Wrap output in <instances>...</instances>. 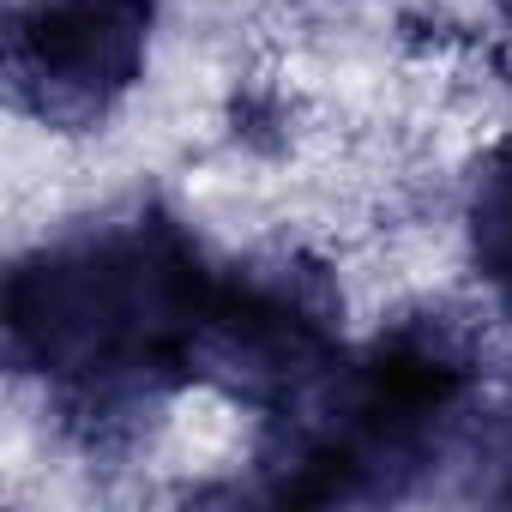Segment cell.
Segmentation results:
<instances>
[{"label":"cell","instance_id":"6da1fadb","mask_svg":"<svg viewBox=\"0 0 512 512\" xmlns=\"http://www.w3.org/2000/svg\"><path fill=\"white\" fill-rule=\"evenodd\" d=\"M211 290L217 266L169 205L73 229L7 272V368L43 380V398H175L193 386Z\"/></svg>","mask_w":512,"mask_h":512},{"label":"cell","instance_id":"5b68a950","mask_svg":"<svg viewBox=\"0 0 512 512\" xmlns=\"http://www.w3.org/2000/svg\"><path fill=\"white\" fill-rule=\"evenodd\" d=\"M223 127L247 157H284L296 145V97L272 79H241L229 91Z\"/></svg>","mask_w":512,"mask_h":512},{"label":"cell","instance_id":"277c9868","mask_svg":"<svg viewBox=\"0 0 512 512\" xmlns=\"http://www.w3.org/2000/svg\"><path fill=\"white\" fill-rule=\"evenodd\" d=\"M458 229H464V260L476 284L506 308L512 302V139L482 145V157L470 163Z\"/></svg>","mask_w":512,"mask_h":512},{"label":"cell","instance_id":"3957f363","mask_svg":"<svg viewBox=\"0 0 512 512\" xmlns=\"http://www.w3.org/2000/svg\"><path fill=\"white\" fill-rule=\"evenodd\" d=\"M157 0H25L7 31L13 103L61 139L97 133L145 79Z\"/></svg>","mask_w":512,"mask_h":512},{"label":"cell","instance_id":"7a4b0ae2","mask_svg":"<svg viewBox=\"0 0 512 512\" xmlns=\"http://www.w3.org/2000/svg\"><path fill=\"white\" fill-rule=\"evenodd\" d=\"M344 284L308 247H266L217 272L193 386L247 416H290L344 368Z\"/></svg>","mask_w":512,"mask_h":512},{"label":"cell","instance_id":"52a82bcc","mask_svg":"<svg viewBox=\"0 0 512 512\" xmlns=\"http://www.w3.org/2000/svg\"><path fill=\"white\" fill-rule=\"evenodd\" d=\"M494 13H500V19H506V25H512V0H494Z\"/></svg>","mask_w":512,"mask_h":512},{"label":"cell","instance_id":"8992f818","mask_svg":"<svg viewBox=\"0 0 512 512\" xmlns=\"http://www.w3.org/2000/svg\"><path fill=\"white\" fill-rule=\"evenodd\" d=\"M452 452H464V464H476L488 476V494L512 506V386L494 392V398H476Z\"/></svg>","mask_w":512,"mask_h":512}]
</instances>
